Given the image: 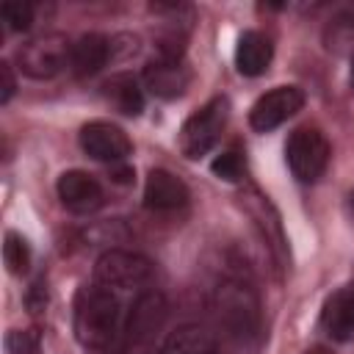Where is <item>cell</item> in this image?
I'll return each instance as SVG.
<instances>
[{"label":"cell","instance_id":"21","mask_svg":"<svg viewBox=\"0 0 354 354\" xmlns=\"http://www.w3.org/2000/svg\"><path fill=\"white\" fill-rule=\"evenodd\" d=\"M3 346H6V354H44L39 335L30 329H11Z\"/></svg>","mask_w":354,"mask_h":354},{"label":"cell","instance_id":"4","mask_svg":"<svg viewBox=\"0 0 354 354\" xmlns=\"http://www.w3.org/2000/svg\"><path fill=\"white\" fill-rule=\"evenodd\" d=\"M69 53L72 41L64 33H39L17 50V64L28 77L47 80L69 66Z\"/></svg>","mask_w":354,"mask_h":354},{"label":"cell","instance_id":"12","mask_svg":"<svg viewBox=\"0 0 354 354\" xmlns=\"http://www.w3.org/2000/svg\"><path fill=\"white\" fill-rule=\"evenodd\" d=\"M191 83V69L185 64V58H152L144 66V86L160 97V100H174L180 97Z\"/></svg>","mask_w":354,"mask_h":354},{"label":"cell","instance_id":"6","mask_svg":"<svg viewBox=\"0 0 354 354\" xmlns=\"http://www.w3.org/2000/svg\"><path fill=\"white\" fill-rule=\"evenodd\" d=\"M169 315V301L160 290H141L130 307V315L124 321L122 329V340L124 348H144L149 346V340L163 329Z\"/></svg>","mask_w":354,"mask_h":354},{"label":"cell","instance_id":"24","mask_svg":"<svg viewBox=\"0 0 354 354\" xmlns=\"http://www.w3.org/2000/svg\"><path fill=\"white\" fill-rule=\"evenodd\" d=\"M348 207H351V216H354V194L348 196Z\"/></svg>","mask_w":354,"mask_h":354},{"label":"cell","instance_id":"22","mask_svg":"<svg viewBox=\"0 0 354 354\" xmlns=\"http://www.w3.org/2000/svg\"><path fill=\"white\" fill-rule=\"evenodd\" d=\"M17 91V77H14V66L8 61H0V102L6 105Z\"/></svg>","mask_w":354,"mask_h":354},{"label":"cell","instance_id":"11","mask_svg":"<svg viewBox=\"0 0 354 354\" xmlns=\"http://www.w3.org/2000/svg\"><path fill=\"white\" fill-rule=\"evenodd\" d=\"M191 199L188 185L171 174L169 169H152L144 183V207L152 213H174L183 210Z\"/></svg>","mask_w":354,"mask_h":354},{"label":"cell","instance_id":"5","mask_svg":"<svg viewBox=\"0 0 354 354\" xmlns=\"http://www.w3.org/2000/svg\"><path fill=\"white\" fill-rule=\"evenodd\" d=\"M329 141L318 127H296L288 136L285 158L299 183H315L329 166Z\"/></svg>","mask_w":354,"mask_h":354},{"label":"cell","instance_id":"16","mask_svg":"<svg viewBox=\"0 0 354 354\" xmlns=\"http://www.w3.org/2000/svg\"><path fill=\"white\" fill-rule=\"evenodd\" d=\"M274 58V44L266 33L260 30H243L238 36V47H235V66L241 75L246 77H257L268 69Z\"/></svg>","mask_w":354,"mask_h":354},{"label":"cell","instance_id":"25","mask_svg":"<svg viewBox=\"0 0 354 354\" xmlns=\"http://www.w3.org/2000/svg\"><path fill=\"white\" fill-rule=\"evenodd\" d=\"M351 86H354V55H351Z\"/></svg>","mask_w":354,"mask_h":354},{"label":"cell","instance_id":"20","mask_svg":"<svg viewBox=\"0 0 354 354\" xmlns=\"http://www.w3.org/2000/svg\"><path fill=\"white\" fill-rule=\"evenodd\" d=\"M210 171L218 177V180H227V183H238L243 177V155L238 149H227L221 152L213 163H210Z\"/></svg>","mask_w":354,"mask_h":354},{"label":"cell","instance_id":"23","mask_svg":"<svg viewBox=\"0 0 354 354\" xmlns=\"http://www.w3.org/2000/svg\"><path fill=\"white\" fill-rule=\"evenodd\" d=\"M304 354H332L329 348H324V346H313V348H307Z\"/></svg>","mask_w":354,"mask_h":354},{"label":"cell","instance_id":"9","mask_svg":"<svg viewBox=\"0 0 354 354\" xmlns=\"http://www.w3.org/2000/svg\"><path fill=\"white\" fill-rule=\"evenodd\" d=\"M77 141H80V149L88 158L105 160V163H122L133 152V144H130L127 133L119 124H111V122H102V119L83 124L80 133H77Z\"/></svg>","mask_w":354,"mask_h":354},{"label":"cell","instance_id":"14","mask_svg":"<svg viewBox=\"0 0 354 354\" xmlns=\"http://www.w3.org/2000/svg\"><path fill=\"white\" fill-rule=\"evenodd\" d=\"M321 326L332 340H354V282L324 301Z\"/></svg>","mask_w":354,"mask_h":354},{"label":"cell","instance_id":"2","mask_svg":"<svg viewBox=\"0 0 354 354\" xmlns=\"http://www.w3.org/2000/svg\"><path fill=\"white\" fill-rule=\"evenodd\" d=\"M227 119H230V102L227 97H213L207 100L199 111H194L185 124L180 127V152L191 160L207 155L216 141L221 138V130L227 127Z\"/></svg>","mask_w":354,"mask_h":354},{"label":"cell","instance_id":"15","mask_svg":"<svg viewBox=\"0 0 354 354\" xmlns=\"http://www.w3.org/2000/svg\"><path fill=\"white\" fill-rule=\"evenodd\" d=\"M216 348H218V337L210 326L180 324L163 337L158 354H216Z\"/></svg>","mask_w":354,"mask_h":354},{"label":"cell","instance_id":"13","mask_svg":"<svg viewBox=\"0 0 354 354\" xmlns=\"http://www.w3.org/2000/svg\"><path fill=\"white\" fill-rule=\"evenodd\" d=\"M111 55H113V39H108L102 33H83L80 39L72 41L69 69L77 77H91L108 64Z\"/></svg>","mask_w":354,"mask_h":354},{"label":"cell","instance_id":"18","mask_svg":"<svg viewBox=\"0 0 354 354\" xmlns=\"http://www.w3.org/2000/svg\"><path fill=\"white\" fill-rule=\"evenodd\" d=\"M3 260H6V266H8L11 274H25V271L30 268V246H28V241H25L19 232H14V230L6 232V241H3Z\"/></svg>","mask_w":354,"mask_h":354},{"label":"cell","instance_id":"8","mask_svg":"<svg viewBox=\"0 0 354 354\" xmlns=\"http://www.w3.org/2000/svg\"><path fill=\"white\" fill-rule=\"evenodd\" d=\"M301 105H304V91L299 86H277L263 97H257V102L249 111V124L257 133H268L282 122H288L290 116H296Z\"/></svg>","mask_w":354,"mask_h":354},{"label":"cell","instance_id":"1","mask_svg":"<svg viewBox=\"0 0 354 354\" xmlns=\"http://www.w3.org/2000/svg\"><path fill=\"white\" fill-rule=\"evenodd\" d=\"M72 329L80 346L86 348H108L122 335V307L113 290L100 282L80 285L72 304Z\"/></svg>","mask_w":354,"mask_h":354},{"label":"cell","instance_id":"19","mask_svg":"<svg viewBox=\"0 0 354 354\" xmlns=\"http://www.w3.org/2000/svg\"><path fill=\"white\" fill-rule=\"evenodd\" d=\"M0 17L8 25V30H28L36 17V6L25 0H8L0 6Z\"/></svg>","mask_w":354,"mask_h":354},{"label":"cell","instance_id":"10","mask_svg":"<svg viewBox=\"0 0 354 354\" xmlns=\"http://www.w3.org/2000/svg\"><path fill=\"white\" fill-rule=\"evenodd\" d=\"M55 191H58L61 205L77 216H88V213L100 210L105 202V191H102L100 180L88 171H80V169L64 171L55 183Z\"/></svg>","mask_w":354,"mask_h":354},{"label":"cell","instance_id":"3","mask_svg":"<svg viewBox=\"0 0 354 354\" xmlns=\"http://www.w3.org/2000/svg\"><path fill=\"white\" fill-rule=\"evenodd\" d=\"M152 263L127 249H108L94 263V282H100L108 290H141L152 279Z\"/></svg>","mask_w":354,"mask_h":354},{"label":"cell","instance_id":"7","mask_svg":"<svg viewBox=\"0 0 354 354\" xmlns=\"http://www.w3.org/2000/svg\"><path fill=\"white\" fill-rule=\"evenodd\" d=\"M213 304H216V313H218V321L235 332V335H249L257 329V299L254 293L249 290V285L243 282H235V279H227L216 288V296H213Z\"/></svg>","mask_w":354,"mask_h":354},{"label":"cell","instance_id":"17","mask_svg":"<svg viewBox=\"0 0 354 354\" xmlns=\"http://www.w3.org/2000/svg\"><path fill=\"white\" fill-rule=\"evenodd\" d=\"M102 94L108 97V102L122 111L124 116H138L144 111V91H141V83L138 77H133L130 72H119L113 75L111 80H105L102 86Z\"/></svg>","mask_w":354,"mask_h":354}]
</instances>
